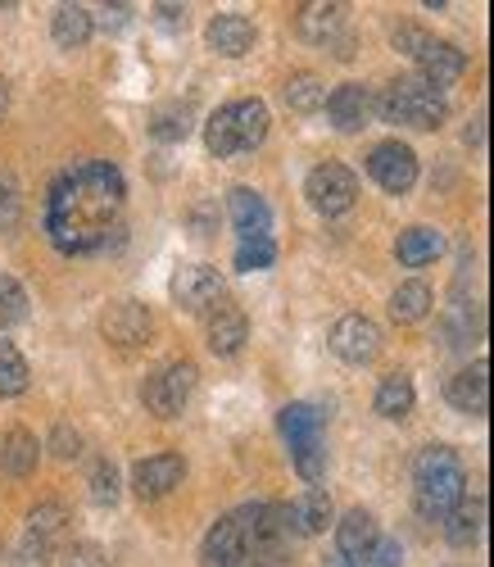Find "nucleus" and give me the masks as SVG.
I'll return each instance as SVG.
<instances>
[{"mask_svg": "<svg viewBox=\"0 0 494 567\" xmlns=\"http://www.w3.org/2000/svg\"><path fill=\"white\" fill-rule=\"evenodd\" d=\"M377 114L385 123H404V127H418V132H435L450 114V101H444V91L431 86L426 78H400L381 91L377 101Z\"/></svg>", "mask_w": 494, "mask_h": 567, "instance_id": "4", "label": "nucleus"}, {"mask_svg": "<svg viewBox=\"0 0 494 567\" xmlns=\"http://www.w3.org/2000/svg\"><path fill=\"white\" fill-rule=\"evenodd\" d=\"M368 114H372V96L363 82H344L327 96V118L336 132H359L368 123Z\"/></svg>", "mask_w": 494, "mask_h": 567, "instance_id": "13", "label": "nucleus"}, {"mask_svg": "<svg viewBox=\"0 0 494 567\" xmlns=\"http://www.w3.org/2000/svg\"><path fill=\"white\" fill-rule=\"evenodd\" d=\"M277 264V246H272V236H259V241H240L236 250V268L240 272H264Z\"/></svg>", "mask_w": 494, "mask_h": 567, "instance_id": "35", "label": "nucleus"}, {"mask_svg": "<svg viewBox=\"0 0 494 567\" xmlns=\"http://www.w3.org/2000/svg\"><path fill=\"white\" fill-rule=\"evenodd\" d=\"M413 404H418V391H413V377H409V372H390L385 382L377 386V413L390 417V422L409 417Z\"/></svg>", "mask_w": 494, "mask_h": 567, "instance_id": "21", "label": "nucleus"}, {"mask_svg": "<svg viewBox=\"0 0 494 567\" xmlns=\"http://www.w3.org/2000/svg\"><path fill=\"white\" fill-rule=\"evenodd\" d=\"M91 10H82V6H60L55 10V19H51V37H55V45L60 51H82V45L91 41Z\"/></svg>", "mask_w": 494, "mask_h": 567, "instance_id": "23", "label": "nucleus"}, {"mask_svg": "<svg viewBox=\"0 0 494 567\" xmlns=\"http://www.w3.org/2000/svg\"><path fill=\"white\" fill-rule=\"evenodd\" d=\"M481 523H485V499H463L444 517V536H450L454 549H472L481 540Z\"/></svg>", "mask_w": 494, "mask_h": 567, "instance_id": "22", "label": "nucleus"}, {"mask_svg": "<svg viewBox=\"0 0 494 567\" xmlns=\"http://www.w3.org/2000/svg\"><path fill=\"white\" fill-rule=\"evenodd\" d=\"M295 23H300V37L305 41H336V32L344 28V6H305L300 14H295Z\"/></svg>", "mask_w": 494, "mask_h": 567, "instance_id": "25", "label": "nucleus"}, {"mask_svg": "<svg viewBox=\"0 0 494 567\" xmlns=\"http://www.w3.org/2000/svg\"><path fill=\"white\" fill-rule=\"evenodd\" d=\"M450 404L459 409V413H472V417H481L485 409H490V368L485 363H472V368H463V372H454L450 377Z\"/></svg>", "mask_w": 494, "mask_h": 567, "instance_id": "14", "label": "nucleus"}, {"mask_svg": "<svg viewBox=\"0 0 494 567\" xmlns=\"http://www.w3.org/2000/svg\"><path fill=\"white\" fill-rule=\"evenodd\" d=\"M413 499L418 513L431 523H444L463 499H467V472L463 458L450 445H426L413 463Z\"/></svg>", "mask_w": 494, "mask_h": 567, "instance_id": "3", "label": "nucleus"}, {"mask_svg": "<svg viewBox=\"0 0 494 567\" xmlns=\"http://www.w3.org/2000/svg\"><path fill=\"white\" fill-rule=\"evenodd\" d=\"M281 436L295 445H305V441H318L322 436V413L309 409V404H286L281 409Z\"/></svg>", "mask_w": 494, "mask_h": 567, "instance_id": "29", "label": "nucleus"}, {"mask_svg": "<svg viewBox=\"0 0 494 567\" xmlns=\"http://www.w3.org/2000/svg\"><path fill=\"white\" fill-rule=\"evenodd\" d=\"M327 567H354V563H350V558H340V554H331V558H327Z\"/></svg>", "mask_w": 494, "mask_h": 567, "instance_id": "47", "label": "nucleus"}, {"mask_svg": "<svg viewBox=\"0 0 494 567\" xmlns=\"http://www.w3.org/2000/svg\"><path fill=\"white\" fill-rule=\"evenodd\" d=\"M268 105L264 101H236L231 105V136H236V155L245 151H259L264 136H268Z\"/></svg>", "mask_w": 494, "mask_h": 567, "instance_id": "19", "label": "nucleus"}, {"mask_svg": "<svg viewBox=\"0 0 494 567\" xmlns=\"http://www.w3.org/2000/svg\"><path fill=\"white\" fill-rule=\"evenodd\" d=\"M422 73L418 78H426L431 86H450V82H459L463 73H467V55L459 51L454 41H435V37H426L422 32V41L413 45V55H409Z\"/></svg>", "mask_w": 494, "mask_h": 567, "instance_id": "9", "label": "nucleus"}, {"mask_svg": "<svg viewBox=\"0 0 494 567\" xmlns=\"http://www.w3.org/2000/svg\"><path fill=\"white\" fill-rule=\"evenodd\" d=\"M205 332H209V350L214 354H236L245 346V337H250V322H245V313L236 305H214L209 318H205Z\"/></svg>", "mask_w": 494, "mask_h": 567, "instance_id": "16", "label": "nucleus"}, {"mask_svg": "<svg viewBox=\"0 0 494 567\" xmlns=\"http://www.w3.org/2000/svg\"><path fill=\"white\" fill-rule=\"evenodd\" d=\"M377 545V523H372V513L368 508H350L336 523V554L340 558H350L354 567L363 563V554Z\"/></svg>", "mask_w": 494, "mask_h": 567, "instance_id": "15", "label": "nucleus"}, {"mask_svg": "<svg viewBox=\"0 0 494 567\" xmlns=\"http://www.w3.org/2000/svg\"><path fill=\"white\" fill-rule=\"evenodd\" d=\"M191 127H195V123H191V105H182V101L159 105L155 118H151V136H155V141H186Z\"/></svg>", "mask_w": 494, "mask_h": 567, "instance_id": "31", "label": "nucleus"}, {"mask_svg": "<svg viewBox=\"0 0 494 567\" xmlns=\"http://www.w3.org/2000/svg\"><path fill=\"white\" fill-rule=\"evenodd\" d=\"M205 146H209V155H218V159H231V155H236L231 105H223V110H214V114H209V123H205Z\"/></svg>", "mask_w": 494, "mask_h": 567, "instance_id": "33", "label": "nucleus"}, {"mask_svg": "<svg viewBox=\"0 0 494 567\" xmlns=\"http://www.w3.org/2000/svg\"><path fill=\"white\" fill-rule=\"evenodd\" d=\"M195 363H168V368H159L151 382H145V391H141V400H145V409H151L155 417H177L182 409H186V400H191V391H195Z\"/></svg>", "mask_w": 494, "mask_h": 567, "instance_id": "6", "label": "nucleus"}, {"mask_svg": "<svg viewBox=\"0 0 494 567\" xmlns=\"http://www.w3.org/2000/svg\"><path fill=\"white\" fill-rule=\"evenodd\" d=\"M6 105H10V91H6V78H0V114H6Z\"/></svg>", "mask_w": 494, "mask_h": 567, "instance_id": "46", "label": "nucleus"}, {"mask_svg": "<svg viewBox=\"0 0 494 567\" xmlns=\"http://www.w3.org/2000/svg\"><path fill=\"white\" fill-rule=\"evenodd\" d=\"M281 96H286V110H295V114H318L327 105V86L318 73H295Z\"/></svg>", "mask_w": 494, "mask_h": 567, "instance_id": "28", "label": "nucleus"}, {"mask_svg": "<svg viewBox=\"0 0 494 567\" xmlns=\"http://www.w3.org/2000/svg\"><path fill=\"white\" fill-rule=\"evenodd\" d=\"M305 196H309V205H313L318 214L336 218V214H344V209H354V200H359V177L344 168V164H318V168L309 173V182H305Z\"/></svg>", "mask_w": 494, "mask_h": 567, "instance_id": "5", "label": "nucleus"}, {"mask_svg": "<svg viewBox=\"0 0 494 567\" xmlns=\"http://www.w3.org/2000/svg\"><path fill=\"white\" fill-rule=\"evenodd\" d=\"M64 527H69V508L55 499H45L28 513V536H37V540H55Z\"/></svg>", "mask_w": 494, "mask_h": 567, "instance_id": "32", "label": "nucleus"}, {"mask_svg": "<svg viewBox=\"0 0 494 567\" xmlns=\"http://www.w3.org/2000/svg\"><path fill=\"white\" fill-rule=\"evenodd\" d=\"M28 318V291L14 277L0 272V327H19Z\"/></svg>", "mask_w": 494, "mask_h": 567, "instance_id": "34", "label": "nucleus"}, {"mask_svg": "<svg viewBox=\"0 0 494 567\" xmlns=\"http://www.w3.org/2000/svg\"><path fill=\"white\" fill-rule=\"evenodd\" d=\"M186 477V458L182 454H151L132 467V491L141 499H164L168 491H177Z\"/></svg>", "mask_w": 494, "mask_h": 567, "instance_id": "11", "label": "nucleus"}, {"mask_svg": "<svg viewBox=\"0 0 494 567\" xmlns=\"http://www.w3.org/2000/svg\"><path fill=\"white\" fill-rule=\"evenodd\" d=\"M127 23H132V6H105L101 19L91 14V28H105V32H119V28H127Z\"/></svg>", "mask_w": 494, "mask_h": 567, "instance_id": "43", "label": "nucleus"}, {"mask_svg": "<svg viewBox=\"0 0 494 567\" xmlns=\"http://www.w3.org/2000/svg\"><path fill=\"white\" fill-rule=\"evenodd\" d=\"M32 382V372H28V359L19 354L14 341H0V395H23Z\"/></svg>", "mask_w": 494, "mask_h": 567, "instance_id": "30", "label": "nucleus"}, {"mask_svg": "<svg viewBox=\"0 0 494 567\" xmlns=\"http://www.w3.org/2000/svg\"><path fill=\"white\" fill-rule=\"evenodd\" d=\"M91 499L95 504H114L119 499V472H114L110 458H101V463L91 467Z\"/></svg>", "mask_w": 494, "mask_h": 567, "instance_id": "37", "label": "nucleus"}, {"mask_svg": "<svg viewBox=\"0 0 494 567\" xmlns=\"http://www.w3.org/2000/svg\"><path fill=\"white\" fill-rule=\"evenodd\" d=\"M481 141H485V118H476V123L467 127V146H481Z\"/></svg>", "mask_w": 494, "mask_h": 567, "instance_id": "45", "label": "nucleus"}, {"mask_svg": "<svg viewBox=\"0 0 494 567\" xmlns=\"http://www.w3.org/2000/svg\"><path fill=\"white\" fill-rule=\"evenodd\" d=\"M60 567H105V554H101V545H73V549H64V558H60Z\"/></svg>", "mask_w": 494, "mask_h": 567, "instance_id": "41", "label": "nucleus"}, {"mask_svg": "<svg viewBox=\"0 0 494 567\" xmlns=\"http://www.w3.org/2000/svg\"><path fill=\"white\" fill-rule=\"evenodd\" d=\"M14 567H51V540L28 536V540L14 549Z\"/></svg>", "mask_w": 494, "mask_h": 567, "instance_id": "39", "label": "nucleus"}, {"mask_svg": "<svg viewBox=\"0 0 494 567\" xmlns=\"http://www.w3.org/2000/svg\"><path fill=\"white\" fill-rule=\"evenodd\" d=\"M155 14H159L164 28H186V10H182V6H159Z\"/></svg>", "mask_w": 494, "mask_h": 567, "instance_id": "44", "label": "nucleus"}, {"mask_svg": "<svg viewBox=\"0 0 494 567\" xmlns=\"http://www.w3.org/2000/svg\"><path fill=\"white\" fill-rule=\"evenodd\" d=\"M168 296L186 313H209L223 300V277H218V268H205V264L177 268L173 281H168Z\"/></svg>", "mask_w": 494, "mask_h": 567, "instance_id": "8", "label": "nucleus"}, {"mask_svg": "<svg viewBox=\"0 0 494 567\" xmlns=\"http://www.w3.org/2000/svg\"><path fill=\"white\" fill-rule=\"evenodd\" d=\"M431 305H435V296H431L426 281H404V287L390 296V318L394 322H422L431 313Z\"/></svg>", "mask_w": 494, "mask_h": 567, "instance_id": "27", "label": "nucleus"}, {"mask_svg": "<svg viewBox=\"0 0 494 567\" xmlns=\"http://www.w3.org/2000/svg\"><path fill=\"white\" fill-rule=\"evenodd\" d=\"M227 209H231V223L240 231V241H259V236H268L272 209H268V200L259 192H250V186H231Z\"/></svg>", "mask_w": 494, "mask_h": 567, "instance_id": "12", "label": "nucleus"}, {"mask_svg": "<svg viewBox=\"0 0 494 567\" xmlns=\"http://www.w3.org/2000/svg\"><path fill=\"white\" fill-rule=\"evenodd\" d=\"M127 200V182L110 159H86L55 177L45 196V231L60 255H101L110 236L123 231L119 214Z\"/></svg>", "mask_w": 494, "mask_h": 567, "instance_id": "1", "label": "nucleus"}, {"mask_svg": "<svg viewBox=\"0 0 494 567\" xmlns=\"http://www.w3.org/2000/svg\"><path fill=\"white\" fill-rule=\"evenodd\" d=\"M368 173H372V182L381 186V192L404 196L418 182V155L404 146V141H381V146L368 155Z\"/></svg>", "mask_w": 494, "mask_h": 567, "instance_id": "7", "label": "nucleus"}, {"mask_svg": "<svg viewBox=\"0 0 494 567\" xmlns=\"http://www.w3.org/2000/svg\"><path fill=\"white\" fill-rule=\"evenodd\" d=\"M400 563H404L400 540H381V536H377V545L363 554V563H359V567H400Z\"/></svg>", "mask_w": 494, "mask_h": 567, "instance_id": "40", "label": "nucleus"}, {"mask_svg": "<svg viewBox=\"0 0 494 567\" xmlns=\"http://www.w3.org/2000/svg\"><path fill=\"white\" fill-rule=\"evenodd\" d=\"M440 250H444V241H440L435 227H409V231H400V246H394L404 268H426Z\"/></svg>", "mask_w": 494, "mask_h": 567, "instance_id": "24", "label": "nucleus"}, {"mask_svg": "<svg viewBox=\"0 0 494 567\" xmlns=\"http://www.w3.org/2000/svg\"><path fill=\"white\" fill-rule=\"evenodd\" d=\"M101 327H105V341H114V346H141L151 337V309L136 300H119Z\"/></svg>", "mask_w": 494, "mask_h": 567, "instance_id": "17", "label": "nucleus"}, {"mask_svg": "<svg viewBox=\"0 0 494 567\" xmlns=\"http://www.w3.org/2000/svg\"><path fill=\"white\" fill-rule=\"evenodd\" d=\"M0 467H6L10 477H32V467H37V436L14 427L6 441H0Z\"/></svg>", "mask_w": 494, "mask_h": 567, "instance_id": "26", "label": "nucleus"}, {"mask_svg": "<svg viewBox=\"0 0 494 567\" xmlns=\"http://www.w3.org/2000/svg\"><path fill=\"white\" fill-rule=\"evenodd\" d=\"M205 37H209L214 51L227 55V60H240V55L255 51V23L245 19V14H218Z\"/></svg>", "mask_w": 494, "mask_h": 567, "instance_id": "18", "label": "nucleus"}, {"mask_svg": "<svg viewBox=\"0 0 494 567\" xmlns=\"http://www.w3.org/2000/svg\"><path fill=\"white\" fill-rule=\"evenodd\" d=\"M51 450H55V458H78L82 454V436L69 427V422H60V427L51 432Z\"/></svg>", "mask_w": 494, "mask_h": 567, "instance_id": "42", "label": "nucleus"}, {"mask_svg": "<svg viewBox=\"0 0 494 567\" xmlns=\"http://www.w3.org/2000/svg\"><path fill=\"white\" fill-rule=\"evenodd\" d=\"M23 214V200H19V186L14 177H0V231H10Z\"/></svg>", "mask_w": 494, "mask_h": 567, "instance_id": "38", "label": "nucleus"}, {"mask_svg": "<svg viewBox=\"0 0 494 567\" xmlns=\"http://www.w3.org/2000/svg\"><path fill=\"white\" fill-rule=\"evenodd\" d=\"M286 508H290V532L295 536H318L331 523V495L322 486H309L300 499L286 504Z\"/></svg>", "mask_w": 494, "mask_h": 567, "instance_id": "20", "label": "nucleus"}, {"mask_svg": "<svg viewBox=\"0 0 494 567\" xmlns=\"http://www.w3.org/2000/svg\"><path fill=\"white\" fill-rule=\"evenodd\" d=\"M290 540L286 504H245L205 536V567H281Z\"/></svg>", "mask_w": 494, "mask_h": 567, "instance_id": "2", "label": "nucleus"}, {"mask_svg": "<svg viewBox=\"0 0 494 567\" xmlns=\"http://www.w3.org/2000/svg\"><path fill=\"white\" fill-rule=\"evenodd\" d=\"M295 472H300L305 482H318L322 472H327V450H322V436L318 441H305V445H295Z\"/></svg>", "mask_w": 494, "mask_h": 567, "instance_id": "36", "label": "nucleus"}, {"mask_svg": "<svg viewBox=\"0 0 494 567\" xmlns=\"http://www.w3.org/2000/svg\"><path fill=\"white\" fill-rule=\"evenodd\" d=\"M331 350L344 363H372L377 350H381V327L372 318H363V313H344L331 327Z\"/></svg>", "mask_w": 494, "mask_h": 567, "instance_id": "10", "label": "nucleus"}]
</instances>
